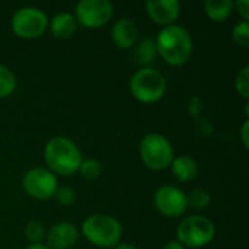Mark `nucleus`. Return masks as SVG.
Segmentation results:
<instances>
[{"label":"nucleus","mask_w":249,"mask_h":249,"mask_svg":"<svg viewBox=\"0 0 249 249\" xmlns=\"http://www.w3.org/2000/svg\"><path fill=\"white\" fill-rule=\"evenodd\" d=\"M236 7L239 10V13L244 16L245 20H248L249 18V1L248 0H238L236 3Z\"/></svg>","instance_id":"393cba45"},{"label":"nucleus","mask_w":249,"mask_h":249,"mask_svg":"<svg viewBox=\"0 0 249 249\" xmlns=\"http://www.w3.org/2000/svg\"><path fill=\"white\" fill-rule=\"evenodd\" d=\"M172 172L182 182L193 181L198 174V165L191 156H179L172 160Z\"/></svg>","instance_id":"4468645a"},{"label":"nucleus","mask_w":249,"mask_h":249,"mask_svg":"<svg viewBox=\"0 0 249 249\" xmlns=\"http://www.w3.org/2000/svg\"><path fill=\"white\" fill-rule=\"evenodd\" d=\"M112 3L108 0H82L76 6V20L86 28H101L112 18Z\"/></svg>","instance_id":"6e6552de"},{"label":"nucleus","mask_w":249,"mask_h":249,"mask_svg":"<svg viewBox=\"0 0 249 249\" xmlns=\"http://www.w3.org/2000/svg\"><path fill=\"white\" fill-rule=\"evenodd\" d=\"M155 206L162 214L168 217H178L187 210L188 200L179 188L174 185H163L155 194Z\"/></svg>","instance_id":"9d476101"},{"label":"nucleus","mask_w":249,"mask_h":249,"mask_svg":"<svg viewBox=\"0 0 249 249\" xmlns=\"http://www.w3.org/2000/svg\"><path fill=\"white\" fill-rule=\"evenodd\" d=\"M248 130H249V121L247 120L244 124H242V128H241V139H242V143L244 146L248 149L249 143H248Z\"/></svg>","instance_id":"a878e982"},{"label":"nucleus","mask_w":249,"mask_h":249,"mask_svg":"<svg viewBox=\"0 0 249 249\" xmlns=\"http://www.w3.org/2000/svg\"><path fill=\"white\" fill-rule=\"evenodd\" d=\"M232 36L233 41L241 45V47H248L249 45V23L248 20H242L236 23L232 29Z\"/></svg>","instance_id":"412c9836"},{"label":"nucleus","mask_w":249,"mask_h":249,"mask_svg":"<svg viewBox=\"0 0 249 249\" xmlns=\"http://www.w3.org/2000/svg\"><path fill=\"white\" fill-rule=\"evenodd\" d=\"M16 88V77L6 66L0 64V98H6L13 93Z\"/></svg>","instance_id":"f3484780"},{"label":"nucleus","mask_w":249,"mask_h":249,"mask_svg":"<svg viewBox=\"0 0 249 249\" xmlns=\"http://www.w3.org/2000/svg\"><path fill=\"white\" fill-rule=\"evenodd\" d=\"M155 47L166 63L182 66L191 58L193 38L185 28L179 25H168L159 32Z\"/></svg>","instance_id":"f257e3e1"},{"label":"nucleus","mask_w":249,"mask_h":249,"mask_svg":"<svg viewBox=\"0 0 249 249\" xmlns=\"http://www.w3.org/2000/svg\"><path fill=\"white\" fill-rule=\"evenodd\" d=\"M85 238L96 247L112 248L120 244L123 228L120 222L107 214H93L83 222Z\"/></svg>","instance_id":"7ed1b4c3"},{"label":"nucleus","mask_w":249,"mask_h":249,"mask_svg":"<svg viewBox=\"0 0 249 249\" xmlns=\"http://www.w3.org/2000/svg\"><path fill=\"white\" fill-rule=\"evenodd\" d=\"M23 190L38 200H48L54 197L58 184L57 178L51 171H47L44 168H32L29 169L22 179Z\"/></svg>","instance_id":"1a4fd4ad"},{"label":"nucleus","mask_w":249,"mask_h":249,"mask_svg":"<svg viewBox=\"0 0 249 249\" xmlns=\"http://www.w3.org/2000/svg\"><path fill=\"white\" fill-rule=\"evenodd\" d=\"M214 225L204 216H188L184 219L177 229L178 242L190 248H201L214 239Z\"/></svg>","instance_id":"39448f33"},{"label":"nucleus","mask_w":249,"mask_h":249,"mask_svg":"<svg viewBox=\"0 0 249 249\" xmlns=\"http://www.w3.org/2000/svg\"><path fill=\"white\" fill-rule=\"evenodd\" d=\"M26 249H50L48 247H45V245H41V244H32L31 247H28Z\"/></svg>","instance_id":"c85d7f7f"},{"label":"nucleus","mask_w":249,"mask_h":249,"mask_svg":"<svg viewBox=\"0 0 249 249\" xmlns=\"http://www.w3.org/2000/svg\"><path fill=\"white\" fill-rule=\"evenodd\" d=\"M77 229L74 225L67 223V222H61L55 226H53L47 233V244L48 248L51 249H69L71 248L76 241H77Z\"/></svg>","instance_id":"9b49d317"},{"label":"nucleus","mask_w":249,"mask_h":249,"mask_svg":"<svg viewBox=\"0 0 249 249\" xmlns=\"http://www.w3.org/2000/svg\"><path fill=\"white\" fill-rule=\"evenodd\" d=\"M44 158L53 172L58 175H71L79 169L82 153L79 147L67 137H53L44 149Z\"/></svg>","instance_id":"f03ea898"},{"label":"nucleus","mask_w":249,"mask_h":249,"mask_svg":"<svg viewBox=\"0 0 249 249\" xmlns=\"http://www.w3.org/2000/svg\"><path fill=\"white\" fill-rule=\"evenodd\" d=\"M155 45L152 44L150 39H144L140 47H139V55L142 58V61H150L152 57H153V53H155Z\"/></svg>","instance_id":"b1692460"},{"label":"nucleus","mask_w":249,"mask_h":249,"mask_svg":"<svg viewBox=\"0 0 249 249\" xmlns=\"http://www.w3.org/2000/svg\"><path fill=\"white\" fill-rule=\"evenodd\" d=\"M130 90L137 101L143 104H153L165 95L166 79L160 71L144 67L133 74L130 80Z\"/></svg>","instance_id":"20e7f679"},{"label":"nucleus","mask_w":249,"mask_h":249,"mask_svg":"<svg viewBox=\"0 0 249 249\" xmlns=\"http://www.w3.org/2000/svg\"><path fill=\"white\" fill-rule=\"evenodd\" d=\"M149 16L160 25H171L181 10V4L177 0H150L146 3Z\"/></svg>","instance_id":"f8f14e48"},{"label":"nucleus","mask_w":249,"mask_h":249,"mask_svg":"<svg viewBox=\"0 0 249 249\" xmlns=\"http://www.w3.org/2000/svg\"><path fill=\"white\" fill-rule=\"evenodd\" d=\"M47 25V15L36 7H20L12 16V29L20 38H36L44 34Z\"/></svg>","instance_id":"0eeeda50"},{"label":"nucleus","mask_w":249,"mask_h":249,"mask_svg":"<svg viewBox=\"0 0 249 249\" xmlns=\"http://www.w3.org/2000/svg\"><path fill=\"white\" fill-rule=\"evenodd\" d=\"M77 171L86 179H96L101 175V163L96 159H85L80 162Z\"/></svg>","instance_id":"6ab92c4d"},{"label":"nucleus","mask_w":249,"mask_h":249,"mask_svg":"<svg viewBox=\"0 0 249 249\" xmlns=\"http://www.w3.org/2000/svg\"><path fill=\"white\" fill-rule=\"evenodd\" d=\"M143 163L155 171L166 169L174 160V149L169 140L160 134H147L140 143Z\"/></svg>","instance_id":"423d86ee"},{"label":"nucleus","mask_w":249,"mask_h":249,"mask_svg":"<svg viewBox=\"0 0 249 249\" xmlns=\"http://www.w3.org/2000/svg\"><path fill=\"white\" fill-rule=\"evenodd\" d=\"M45 233L47 232H45L44 226L36 220H32L25 226V236L32 244H39L45 238Z\"/></svg>","instance_id":"aec40b11"},{"label":"nucleus","mask_w":249,"mask_h":249,"mask_svg":"<svg viewBox=\"0 0 249 249\" xmlns=\"http://www.w3.org/2000/svg\"><path fill=\"white\" fill-rule=\"evenodd\" d=\"M139 38V28L131 19H120L112 28V39L120 48H130Z\"/></svg>","instance_id":"ddd939ff"},{"label":"nucleus","mask_w":249,"mask_h":249,"mask_svg":"<svg viewBox=\"0 0 249 249\" xmlns=\"http://www.w3.org/2000/svg\"><path fill=\"white\" fill-rule=\"evenodd\" d=\"M187 200L194 209L201 210V209H206L210 204L212 196L206 188H196V190H193L190 193V197H187Z\"/></svg>","instance_id":"a211bd4d"},{"label":"nucleus","mask_w":249,"mask_h":249,"mask_svg":"<svg viewBox=\"0 0 249 249\" xmlns=\"http://www.w3.org/2000/svg\"><path fill=\"white\" fill-rule=\"evenodd\" d=\"M77 20L71 13H58L51 20V32L57 38H69L76 31Z\"/></svg>","instance_id":"2eb2a0df"},{"label":"nucleus","mask_w":249,"mask_h":249,"mask_svg":"<svg viewBox=\"0 0 249 249\" xmlns=\"http://www.w3.org/2000/svg\"><path fill=\"white\" fill-rule=\"evenodd\" d=\"M204 9L210 19L216 22H222L231 16L233 10V1L232 0H207L204 3Z\"/></svg>","instance_id":"dca6fc26"},{"label":"nucleus","mask_w":249,"mask_h":249,"mask_svg":"<svg viewBox=\"0 0 249 249\" xmlns=\"http://www.w3.org/2000/svg\"><path fill=\"white\" fill-rule=\"evenodd\" d=\"M235 88L245 99L249 98V66H245L235 79Z\"/></svg>","instance_id":"4be33fe9"},{"label":"nucleus","mask_w":249,"mask_h":249,"mask_svg":"<svg viewBox=\"0 0 249 249\" xmlns=\"http://www.w3.org/2000/svg\"><path fill=\"white\" fill-rule=\"evenodd\" d=\"M163 249H184V247H182L179 242H177V241H172V242L166 244Z\"/></svg>","instance_id":"bb28decb"},{"label":"nucleus","mask_w":249,"mask_h":249,"mask_svg":"<svg viewBox=\"0 0 249 249\" xmlns=\"http://www.w3.org/2000/svg\"><path fill=\"white\" fill-rule=\"evenodd\" d=\"M115 249H137L134 245H131V244H118Z\"/></svg>","instance_id":"cd10ccee"},{"label":"nucleus","mask_w":249,"mask_h":249,"mask_svg":"<svg viewBox=\"0 0 249 249\" xmlns=\"http://www.w3.org/2000/svg\"><path fill=\"white\" fill-rule=\"evenodd\" d=\"M54 197H55L57 203L61 204V206H70V204H73L76 201V193L70 187H60V188H57Z\"/></svg>","instance_id":"5701e85b"}]
</instances>
